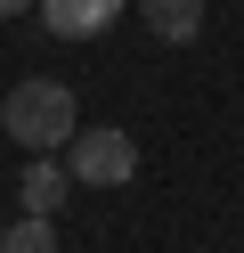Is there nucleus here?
<instances>
[{
	"instance_id": "obj_1",
	"label": "nucleus",
	"mask_w": 244,
	"mask_h": 253,
	"mask_svg": "<svg viewBox=\"0 0 244 253\" xmlns=\"http://www.w3.org/2000/svg\"><path fill=\"white\" fill-rule=\"evenodd\" d=\"M0 131H8L25 155H65V139L81 131L73 90L65 82H16L8 98H0Z\"/></svg>"
},
{
	"instance_id": "obj_2",
	"label": "nucleus",
	"mask_w": 244,
	"mask_h": 253,
	"mask_svg": "<svg viewBox=\"0 0 244 253\" xmlns=\"http://www.w3.org/2000/svg\"><path fill=\"white\" fill-rule=\"evenodd\" d=\"M65 171H73L81 188H130V180H139V147H130V131L98 123V131L65 139Z\"/></svg>"
},
{
	"instance_id": "obj_3",
	"label": "nucleus",
	"mask_w": 244,
	"mask_h": 253,
	"mask_svg": "<svg viewBox=\"0 0 244 253\" xmlns=\"http://www.w3.org/2000/svg\"><path fill=\"white\" fill-rule=\"evenodd\" d=\"M114 17H122V0H41V25L57 41H90V33H106Z\"/></svg>"
},
{
	"instance_id": "obj_4",
	"label": "nucleus",
	"mask_w": 244,
	"mask_h": 253,
	"mask_svg": "<svg viewBox=\"0 0 244 253\" xmlns=\"http://www.w3.org/2000/svg\"><path fill=\"white\" fill-rule=\"evenodd\" d=\"M65 188H73V171H65V155H33V164H25V180H16V204L49 220V212L65 204Z\"/></svg>"
},
{
	"instance_id": "obj_5",
	"label": "nucleus",
	"mask_w": 244,
	"mask_h": 253,
	"mask_svg": "<svg viewBox=\"0 0 244 253\" xmlns=\"http://www.w3.org/2000/svg\"><path fill=\"white\" fill-rule=\"evenodd\" d=\"M139 17H146V33H155V41H171V49H179V41L204 33V0H139Z\"/></svg>"
},
{
	"instance_id": "obj_6",
	"label": "nucleus",
	"mask_w": 244,
	"mask_h": 253,
	"mask_svg": "<svg viewBox=\"0 0 244 253\" xmlns=\"http://www.w3.org/2000/svg\"><path fill=\"white\" fill-rule=\"evenodd\" d=\"M0 253H57V229H49L41 212H25L16 229H0Z\"/></svg>"
},
{
	"instance_id": "obj_7",
	"label": "nucleus",
	"mask_w": 244,
	"mask_h": 253,
	"mask_svg": "<svg viewBox=\"0 0 244 253\" xmlns=\"http://www.w3.org/2000/svg\"><path fill=\"white\" fill-rule=\"evenodd\" d=\"M25 8H33V0H0V17H25Z\"/></svg>"
}]
</instances>
